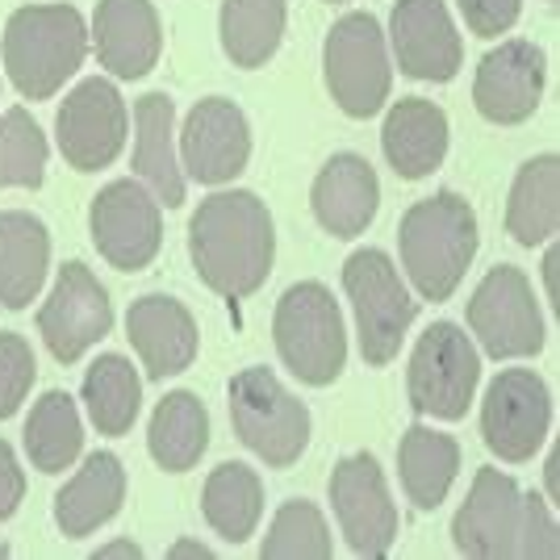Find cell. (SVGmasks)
I'll return each mask as SVG.
<instances>
[{
  "label": "cell",
  "mask_w": 560,
  "mask_h": 560,
  "mask_svg": "<svg viewBox=\"0 0 560 560\" xmlns=\"http://www.w3.org/2000/svg\"><path fill=\"white\" fill-rule=\"evenodd\" d=\"M188 256L197 277L218 298H231V302L252 298L268 280L272 256H277L268 206L243 188L206 197L188 222Z\"/></svg>",
  "instance_id": "cell-1"
},
{
  "label": "cell",
  "mask_w": 560,
  "mask_h": 560,
  "mask_svg": "<svg viewBox=\"0 0 560 560\" xmlns=\"http://www.w3.org/2000/svg\"><path fill=\"white\" fill-rule=\"evenodd\" d=\"M397 252L422 302H447L477 256V213L456 192H435L401 213Z\"/></svg>",
  "instance_id": "cell-2"
},
{
  "label": "cell",
  "mask_w": 560,
  "mask_h": 560,
  "mask_svg": "<svg viewBox=\"0 0 560 560\" xmlns=\"http://www.w3.org/2000/svg\"><path fill=\"white\" fill-rule=\"evenodd\" d=\"M4 71L30 101L55 96L89 55V30L71 4H25L4 25Z\"/></svg>",
  "instance_id": "cell-3"
},
{
  "label": "cell",
  "mask_w": 560,
  "mask_h": 560,
  "mask_svg": "<svg viewBox=\"0 0 560 560\" xmlns=\"http://www.w3.org/2000/svg\"><path fill=\"white\" fill-rule=\"evenodd\" d=\"M272 335H277L284 369L305 385H330L348 364L343 314L330 298V289L318 280H302L284 289L272 314Z\"/></svg>",
  "instance_id": "cell-4"
},
{
  "label": "cell",
  "mask_w": 560,
  "mask_h": 560,
  "mask_svg": "<svg viewBox=\"0 0 560 560\" xmlns=\"http://www.w3.org/2000/svg\"><path fill=\"white\" fill-rule=\"evenodd\" d=\"M234 435L268 468H289L310 444V410L272 369H243L231 381Z\"/></svg>",
  "instance_id": "cell-5"
},
{
  "label": "cell",
  "mask_w": 560,
  "mask_h": 560,
  "mask_svg": "<svg viewBox=\"0 0 560 560\" xmlns=\"http://www.w3.org/2000/svg\"><path fill=\"white\" fill-rule=\"evenodd\" d=\"M343 289L355 310V330H360V351L373 369H385L401 351V339L419 314V302L397 277L394 259L376 247H364L343 264Z\"/></svg>",
  "instance_id": "cell-6"
},
{
  "label": "cell",
  "mask_w": 560,
  "mask_h": 560,
  "mask_svg": "<svg viewBox=\"0 0 560 560\" xmlns=\"http://www.w3.org/2000/svg\"><path fill=\"white\" fill-rule=\"evenodd\" d=\"M477 381H481V355L465 330L452 323H435L422 330L410 355V373H406L410 406L419 415L444 422L465 419Z\"/></svg>",
  "instance_id": "cell-7"
},
{
  "label": "cell",
  "mask_w": 560,
  "mask_h": 560,
  "mask_svg": "<svg viewBox=\"0 0 560 560\" xmlns=\"http://www.w3.org/2000/svg\"><path fill=\"white\" fill-rule=\"evenodd\" d=\"M323 68H327V89L335 105L348 117H373L389 101L394 68L373 13H348L330 25Z\"/></svg>",
  "instance_id": "cell-8"
},
{
  "label": "cell",
  "mask_w": 560,
  "mask_h": 560,
  "mask_svg": "<svg viewBox=\"0 0 560 560\" xmlns=\"http://www.w3.org/2000/svg\"><path fill=\"white\" fill-rule=\"evenodd\" d=\"M468 327L493 360H523L544 348V314L536 289L514 264L493 268L468 298Z\"/></svg>",
  "instance_id": "cell-9"
},
{
  "label": "cell",
  "mask_w": 560,
  "mask_h": 560,
  "mask_svg": "<svg viewBox=\"0 0 560 560\" xmlns=\"http://www.w3.org/2000/svg\"><path fill=\"white\" fill-rule=\"evenodd\" d=\"M527 532V493L502 468H477L465 506L452 518L456 552L477 560H523Z\"/></svg>",
  "instance_id": "cell-10"
},
{
  "label": "cell",
  "mask_w": 560,
  "mask_h": 560,
  "mask_svg": "<svg viewBox=\"0 0 560 560\" xmlns=\"http://www.w3.org/2000/svg\"><path fill=\"white\" fill-rule=\"evenodd\" d=\"M552 427V394L544 376L532 369H506L493 376L490 394L481 401V435L493 456L506 465H523L539 452Z\"/></svg>",
  "instance_id": "cell-11"
},
{
  "label": "cell",
  "mask_w": 560,
  "mask_h": 560,
  "mask_svg": "<svg viewBox=\"0 0 560 560\" xmlns=\"http://www.w3.org/2000/svg\"><path fill=\"white\" fill-rule=\"evenodd\" d=\"M93 243L117 272H139L160 256L164 218L160 201L147 192L142 180H114L93 197Z\"/></svg>",
  "instance_id": "cell-12"
},
{
  "label": "cell",
  "mask_w": 560,
  "mask_h": 560,
  "mask_svg": "<svg viewBox=\"0 0 560 560\" xmlns=\"http://www.w3.org/2000/svg\"><path fill=\"white\" fill-rule=\"evenodd\" d=\"M330 506L355 557H385L397 536V506L385 472L369 452L339 460L330 472Z\"/></svg>",
  "instance_id": "cell-13"
},
{
  "label": "cell",
  "mask_w": 560,
  "mask_h": 560,
  "mask_svg": "<svg viewBox=\"0 0 560 560\" xmlns=\"http://www.w3.org/2000/svg\"><path fill=\"white\" fill-rule=\"evenodd\" d=\"M59 151L75 172L109 167L126 147V101L105 75L80 80L55 117Z\"/></svg>",
  "instance_id": "cell-14"
},
{
  "label": "cell",
  "mask_w": 560,
  "mask_h": 560,
  "mask_svg": "<svg viewBox=\"0 0 560 560\" xmlns=\"http://www.w3.org/2000/svg\"><path fill=\"white\" fill-rule=\"evenodd\" d=\"M109 327H114V305H109V293L101 289V280L75 259L63 264L50 298L38 310V330L47 339L50 355L75 364L93 343L109 335Z\"/></svg>",
  "instance_id": "cell-15"
},
{
  "label": "cell",
  "mask_w": 560,
  "mask_h": 560,
  "mask_svg": "<svg viewBox=\"0 0 560 560\" xmlns=\"http://www.w3.org/2000/svg\"><path fill=\"white\" fill-rule=\"evenodd\" d=\"M247 160H252L247 114L226 96L192 105L180 135V164L188 167V176L197 185H226L247 167Z\"/></svg>",
  "instance_id": "cell-16"
},
{
  "label": "cell",
  "mask_w": 560,
  "mask_h": 560,
  "mask_svg": "<svg viewBox=\"0 0 560 560\" xmlns=\"http://www.w3.org/2000/svg\"><path fill=\"white\" fill-rule=\"evenodd\" d=\"M389 38H394L397 68L415 80H431V84H447L465 47H460V34L452 25L444 0H397L394 18H389Z\"/></svg>",
  "instance_id": "cell-17"
},
{
  "label": "cell",
  "mask_w": 560,
  "mask_h": 560,
  "mask_svg": "<svg viewBox=\"0 0 560 560\" xmlns=\"http://www.w3.org/2000/svg\"><path fill=\"white\" fill-rule=\"evenodd\" d=\"M544 96V50L536 43L511 38L493 47L472 80V101L486 121L518 126L539 109Z\"/></svg>",
  "instance_id": "cell-18"
},
{
  "label": "cell",
  "mask_w": 560,
  "mask_h": 560,
  "mask_svg": "<svg viewBox=\"0 0 560 560\" xmlns=\"http://www.w3.org/2000/svg\"><path fill=\"white\" fill-rule=\"evenodd\" d=\"M93 47L101 68L117 80H142L160 63V13L151 0H101L93 18Z\"/></svg>",
  "instance_id": "cell-19"
},
{
  "label": "cell",
  "mask_w": 560,
  "mask_h": 560,
  "mask_svg": "<svg viewBox=\"0 0 560 560\" xmlns=\"http://www.w3.org/2000/svg\"><path fill=\"white\" fill-rule=\"evenodd\" d=\"M126 339L139 351L147 376L164 381V376L185 373L197 355V323L176 298H139L126 314Z\"/></svg>",
  "instance_id": "cell-20"
},
{
  "label": "cell",
  "mask_w": 560,
  "mask_h": 560,
  "mask_svg": "<svg viewBox=\"0 0 560 560\" xmlns=\"http://www.w3.org/2000/svg\"><path fill=\"white\" fill-rule=\"evenodd\" d=\"M310 206L318 226L335 238H355V234L369 231V222L376 218L381 206V185H376V172L369 160L360 155H335L310 192Z\"/></svg>",
  "instance_id": "cell-21"
},
{
  "label": "cell",
  "mask_w": 560,
  "mask_h": 560,
  "mask_svg": "<svg viewBox=\"0 0 560 560\" xmlns=\"http://www.w3.org/2000/svg\"><path fill=\"white\" fill-rule=\"evenodd\" d=\"M381 147H385V160H389V167L401 180H422V176H431L435 167L444 164L447 114L435 101L406 96L385 117Z\"/></svg>",
  "instance_id": "cell-22"
},
{
  "label": "cell",
  "mask_w": 560,
  "mask_h": 560,
  "mask_svg": "<svg viewBox=\"0 0 560 560\" xmlns=\"http://www.w3.org/2000/svg\"><path fill=\"white\" fill-rule=\"evenodd\" d=\"M126 502V468L114 452H93L55 498V523L71 539L93 536Z\"/></svg>",
  "instance_id": "cell-23"
},
{
  "label": "cell",
  "mask_w": 560,
  "mask_h": 560,
  "mask_svg": "<svg viewBox=\"0 0 560 560\" xmlns=\"http://www.w3.org/2000/svg\"><path fill=\"white\" fill-rule=\"evenodd\" d=\"M172 121L176 105L164 93H147L135 105V176L155 192V201L176 210L185 201V172L176 164V147H172Z\"/></svg>",
  "instance_id": "cell-24"
},
{
  "label": "cell",
  "mask_w": 560,
  "mask_h": 560,
  "mask_svg": "<svg viewBox=\"0 0 560 560\" xmlns=\"http://www.w3.org/2000/svg\"><path fill=\"white\" fill-rule=\"evenodd\" d=\"M50 268L47 226L25 210L0 213V302L9 310H25L38 298Z\"/></svg>",
  "instance_id": "cell-25"
},
{
  "label": "cell",
  "mask_w": 560,
  "mask_h": 560,
  "mask_svg": "<svg viewBox=\"0 0 560 560\" xmlns=\"http://www.w3.org/2000/svg\"><path fill=\"white\" fill-rule=\"evenodd\" d=\"M397 468H401V490L419 511H435L447 498L456 468H460V444L431 431V427H410L397 447Z\"/></svg>",
  "instance_id": "cell-26"
},
{
  "label": "cell",
  "mask_w": 560,
  "mask_h": 560,
  "mask_svg": "<svg viewBox=\"0 0 560 560\" xmlns=\"http://www.w3.org/2000/svg\"><path fill=\"white\" fill-rule=\"evenodd\" d=\"M560 226V160L557 155H536L518 167L506 201V231L514 243L536 247L548 243Z\"/></svg>",
  "instance_id": "cell-27"
},
{
  "label": "cell",
  "mask_w": 560,
  "mask_h": 560,
  "mask_svg": "<svg viewBox=\"0 0 560 560\" xmlns=\"http://www.w3.org/2000/svg\"><path fill=\"white\" fill-rule=\"evenodd\" d=\"M147 447H151L155 465L167 472H188L197 465L210 447V415H206L201 397L188 394V389L167 394L151 415Z\"/></svg>",
  "instance_id": "cell-28"
},
{
  "label": "cell",
  "mask_w": 560,
  "mask_h": 560,
  "mask_svg": "<svg viewBox=\"0 0 560 560\" xmlns=\"http://www.w3.org/2000/svg\"><path fill=\"white\" fill-rule=\"evenodd\" d=\"M201 511L218 536L226 544H243L256 536L259 514H264V486L259 472L247 465H218L201 493Z\"/></svg>",
  "instance_id": "cell-29"
},
{
  "label": "cell",
  "mask_w": 560,
  "mask_h": 560,
  "mask_svg": "<svg viewBox=\"0 0 560 560\" xmlns=\"http://www.w3.org/2000/svg\"><path fill=\"white\" fill-rule=\"evenodd\" d=\"M84 447V422L80 410L63 389H50L34 401L25 419V456L34 460L38 472H63L75 465Z\"/></svg>",
  "instance_id": "cell-30"
},
{
  "label": "cell",
  "mask_w": 560,
  "mask_h": 560,
  "mask_svg": "<svg viewBox=\"0 0 560 560\" xmlns=\"http://www.w3.org/2000/svg\"><path fill=\"white\" fill-rule=\"evenodd\" d=\"M84 406L101 435H126L142 406V381L126 355H96L84 373Z\"/></svg>",
  "instance_id": "cell-31"
},
{
  "label": "cell",
  "mask_w": 560,
  "mask_h": 560,
  "mask_svg": "<svg viewBox=\"0 0 560 560\" xmlns=\"http://www.w3.org/2000/svg\"><path fill=\"white\" fill-rule=\"evenodd\" d=\"M284 34V0H222V50L234 68L268 63Z\"/></svg>",
  "instance_id": "cell-32"
},
{
  "label": "cell",
  "mask_w": 560,
  "mask_h": 560,
  "mask_svg": "<svg viewBox=\"0 0 560 560\" xmlns=\"http://www.w3.org/2000/svg\"><path fill=\"white\" fill-rule=\"evenodd\" d=\"M264 560H327L330 557V532L327 518L314 502H284L259 544Z\"/></svg>",
  "instance_id": "cell-33"
},
{
  "label": "cell",
  "mask_w": 560,
  "mask_h": 560,
  "mask_svg": "<svg viewBox=\"0 0 560 560\" xmlns=\"http://www.w3.org/2000/svg\"><path fill=\"white\" fill-rule=\"evenodd\" d=\"M47 172V135L25 109L0 114V188H38Z\"/></svg>",
  "instance_id": "cell-34"
},
{
  "label": "cell",
  "mask_w": 560,
  "mask_h": 560,
  "mask_svg": "<svg viewBox=\"0 0 560 560\" xmlns=\"http://www.w3.org/2000/svg\"><path fill=\"white\" fill-rule=\"evenodd\" d=\"M34 351L22 335L0 330V419H13L22 410V401L30 397L34 385Z\"/></svg>",
  "instance_id": "cell-35"
},
{
  "label": "cell",
  "mask_w": 560,
  "mask_h": 560,
  "mask_svg": "<svg viewBox=\"0 0 560 560\" xmlns=\"http://www.w3.org/2000/svg\"><path fill=\"white\" fill-rule=\"evenodd\" d=\"M518 9L523 0H460V13H465L468 30L477 38H498L518 22Z\"/></svg>",
  "instance_id": "cell-36"
},
{
  "label": "cell",
  "mask_w": 560,
  "mask_h": 560,
  "mask_svg": "<svg viewBox=\"0 0 560 560\" xmlns=\"http://www.w3.org/2000/svg\"><path fill=\"white\" fill-rule=\"evenodd\" d=\"M22 498H25L22 465H18L13 447L0 440V523H4V518H13V511L22 506Z\"/></svg>",
  "instance_id": "cell-37"
},
{
  "label": "cell",
  "mask_w": 560,
  "mask_h": 560,
  "mask_svg": "<svg viewBox=\"0 0 560 560\" xmlns=\"http://www.w3.org/2000/svg\"><path fill=\"white\" fill-rule=\"evenodd\" d=\"M557 272H560V252L557 247H548V256H544V284H548V302L552 305H560Z\"/></svg>",
  "instance_id": "cell-38"
},
{
  "label": "cell",
  "mask_w": 560,
  "mask_h": 560,
  "mask_svg": "<svg viewBox=\"0 0 560 560\" xmlns=\"http://www.w3.org/2000/svg\"><path fill=\"white\" fill-rule=\"evenodd\" d=\"M117 557L139 560L142 548H139V544H130V539H117V544H105V548H96V552H93V560H117Z\"/></svg>",
  "instance_id": "cell-39"
},
{
  "label": "cell",
  "mask_w": 560,
  "mask_h": 560,
  "mask_svg": "<svg viewBox=\"0 0 560 560\" xmlns=\"http://www.w3.org/2000/svg\"><path fill=\"white\" fill-rule=\"evenodd\" d=\"M167 557H172V560H210L213 552L206 548V544H192V539H185V544L167 548Z\"/></svg>",
  "instance_id": "cell-40"
},
{
  "label": "cell",
  "mask_w": 560,
  "mask_h": 560,
  "mask_svg": "<svg viewBox=\"0 0 560 560\" xmlns=\"http://www.w3.org/2000/svg\"><path fill=\"white\" fill-rule=\"evenodd\" d=\"M544 477H548V498H552V502H560V452H552V456H548Z\"/></svg>",
  "instance_id": "cell-41"
}]
</instances>
